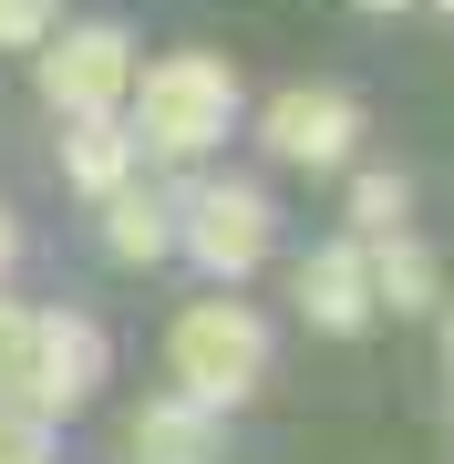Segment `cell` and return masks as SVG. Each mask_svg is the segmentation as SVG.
I'll return each instance as SVG.
<instances>
[{
    "mask_svg": "<svg viewBox=\"0 0 454 464\" xmlns=\"http://www.w3.org/2000/svg\"><path fill=\"white\" fill-rule=\"evenodd\" d=\"M11 268H21V217L0 207V279H11Z\"/></svg>",
    "mask_w": 454,
    "mask_h": 464,
    "instance_id": "cell-16",
    "label": "cell"
},
{
    "mask_svg": "<svg viewBox=\"0 0 454 464\" xmlns=\"http://www.w3.org/2000/svg\"><path fill=\"white\" fill-rule=\"evenodd\" d=\"M103 372H114V341L93 331L83 310H32V372H21V402L32 413H83L103 392Z\"/></svg>",
    "mask_w": 454,
    "mask_h": 464,
    "instance_id": "cell-6",
    "label": "cell"
},
{
    "mask_svg": "<svg viewBox=\"0 0 454 464\" xmlns=\"http://www.w3.org/2000/svg\"><path fill=\"white\" fill-rule=\"evenodd\" d=\"M21 372H32V310L0 289V392H21Z\"/></svg>",
    "mask_w": 454,
    "mask_h": 464,
    "instance_id": "cell-14",
    "label": "cell"
},
{
    "mask_svg": "<svg viewBox=\"0 0 454 464\" xmlns=\"http://www.w3.org/2000/svg\"><path fill=\"white\" fill-rule=\"evenodd\" d=\"M403 217H413V186L392 176V166L352 186V237H392V227H403Z\"/></svg>",
    "mask_w": 454,
    "mask_h": 464,
    "instance_id": "cell-12",
    "label": "cell"
},
{
    "mask_svg": "<svg viewBox=\"0 0 454 464\" xmlns=\"http://www.w3.org/2000/svg\"><path fill=\"white\" fill-rule=\"evenodd\" d=\"M52 21H63V0H0V52H32Z\"/></svg>",
    "mask_w": 454,
    "mask_h": 464,
    "instance_id": "cell-15",
    "label": "cell"
},
{
    "mask_svg": "<svg viewBox=\"0 0 454 464\" xmlns=\"http://www.w3.org/2000/svg\"><path fill=\"white\" fill-rule=\"evenodd\" d=\"M176 248L197 258L217 289L258 279V268H269V248H279V207H269V186H248V176L197 186V197L176 207Z\"/></svg>",
    "mask_w": 454,
    "mask_h": 464,
    "instance_id": "cell-3",
    "label": "cell"
},
{
    "mask_svg": "<svg viewBox=\"0 0 454 464\" xmlns=\"http://www.w3.org/2000/svg\"><path fill=\"white\" fill-rule=\"evenodd\" d=\"M42 103L52 114H124V83H135V32L124 21H72V32H42Z\"/></svg>",
    "mask_w": 454,
    "mask_h": 464,
    "instance_id": "cell-4",
    "label": "cell"
},
{
    "mask_svg": "<svg viewBox=\"0 0 454 464\" xmlns=\"http://www.w3.org/2000/svg\"><path fill=\"white\" fill-rule=\"evenodd\" d=\"M124 464H217V413L186 402V392L145 402V413L124 423Z\"/></svg>",
    "mask_w": 454,
    "mask_h": 464,
    "instance_id": "cell-8",
    "label": "cell"
},
{
    "mask_svg": "<svg viewBox=\"0 0 454 464\" xmlns=\"http://www.w3.org/2000/svg\"><path fill=\"white\" fill-rule=\"evenodd\" d=\"M103 258H114V268H155V258H176V197H155V186L124 176L114 197H103Z\"/></svg>",
    "mask_w": 454,
    "mask_h": 464,
    "instance_id": "cell-9",
    "label": "cell"
},
{
    "mask_svg": "<svg viewBox=\"0 0 454 464\" xmlns=\"http://www.w3.org/2000/svg\"><path fill=\"white\" fill-rule=\"evenodd\" d=\"M72 145H63V176L83 186V197H114L124 176H135V124L124 114H63Z\"/></svg>",
    "mask_w": 454,
    "mask_h": 464,
    "instance_id": "cell-11",
    "label": "cell"
},
{
    "mask_svg": "<svg viewBox=\"0 0 454 464\" xmlns=\"http://www.w3.org/2000/svg\"><path fill=\"white\" fill-rule=\"evenodd\" d=\"M258 382H269V320H258L248 299L207 289V299H186V310L166 320V392L227 413V402H248Z\"/></svg>",
    "mask_w": 454,
    "mask_h": 464,
    "instance_id": "cell-2",
    "label": "cell"
},
{
    "mask_svg": "<svg viewBox=\"0 0 454 464\" xmlns=\"http://www.w3.org/2000/svg\"><path fill=\"white\" fill-rule=\"evenodd\" d=\"M258 145H269L279 166H300V176H331V166L362 155V103L341 83H289V93L258 103Z\"/></svg>",
    "mask_w": 454,
    "mask_h": 464,
    "instance_id": "cell-5",
    "label": "cell"
},
{
    "mask_svg": "<svg viewBox=\"0 0 454 464\" xmlns=\"http://www.w3.org/2000/svg\"><path fill=\"white\" fill-rule=\"evenodd\" d=\"M52 413H32L21 392H0V464H52Z\"/></svg>",
    "mask_w": 454,
    "mask_h": 464,
    "instance_id": "cell-13",
    "label": "cell"
},
{
    "mask_svg": "<svg viewBox=\"0 0 454 464\" xmlns=\"http://www.w3.org/2000/svg\"><path fill=\"white\" fill-rule=\"evenodd\" d=\"M372 248V299H382V320H434L444 310V268L423 258V237H362Z\"/></svg>",
    "mask_w": 454,
    "mask_h": 464,
    "instance_id": "cell-10",
    "label": "cell"
},
{
    "mask_svg": "<svg viewBox=\"0 0 454 464\" xmlns=\"http://www.w3.org/2000/svg\"><path fill=\"white\" fill-rule=\"evenodd\" d=\"M124 103H135V145L166 155V166H186V155H217L227 124H237V72L217 63V52H166V63H135V83H124Z\"/></svg>",
    "mask_w": 454,
    "mask_h": 464,
    "instance_id": "cell-1",
    "label": "cell"
},
{
    "mask_svg": "<svg viewBox=\"0 0 454 464\" xmlns=\"http://www.w3.org/2000/svg\"><path fill=\"white\" fill-rule=\"evenodd\" d=\"M300 320L331 341H362L372 320H382V299H372V248L362 237H331V248L300 258Z\"/></svg>",
    "mask_w": 454,
    "mask_h": 464,
    "instance_id": "cell-7",
    "label": "cell"
},
{
    "mask_svg": "<svg viewBox=\"0 0 454 464\" xmlns=\"http://www.w3.org/2000/svg\"><path fill=\"white\" fill-rule=\"evenodd\" d=\"M362 11H413V0H362Z\"/></svg>",
    "mask_w": 454,
    "mask_h": 464,
    "instance_id": "cell-17",
    "label": "cell"
}]
</instances>
